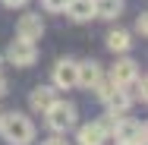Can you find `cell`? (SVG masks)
<instances>
[{
    "label": "cell",
    "mask_w": 148,
    "mask_h": 145,
    "mask_svg": "<svg viewBox=\"0 0 148 145\" xmlns=\"http://www.w3.org/2000/svg\"><path fill=\"white\" fill-rule=\"evenodd\" d=\"M0 136L6 145H32L38 129L25 111H6V114H0Z\"/></svg>",
    "instance_id": "6da1fadb"
},
{
    "label": "cell",
    "mask_w": 148,
    "mask_h": 145,
    "mask_svg": "<svg viewBox=\"0 0 148 145\" xmlns=\"http://www.w3.org/2000/svg\"><path fill=\"white\" fill-rule=\"evenodd\" d=\"M44 123H47V129H51L54 136H66L69 129H76V126H79V107H76L73 101L57 98V101L47 107Z\"/></svg>",
    "instance_id": "7a4b0ae2"
},
{
    "label": "cell",
    "mask_w": 148,
    "mask_h": 145,
    "mask_svg": "<svg viewBox=\"0 0 148 145\" xmlns=\"http://www.w3.org/2000/svg\"><path fill=\"white\" fill-rule=\"evenodd\" d=\"M3 60H6L10 66L29 69V66H35V63H38V44L22 41V38H13V41L6 44V51H3Z\"/></svg>",
    "instance_id": "3957f363"
},
{
    "label": "cell",
    "mask_w": 148,
    "mask_h": 145,
    "mask_svg": "<svg viewBox=\"0 0 148 145\" xmlns=\"http://www.w3.org/2000/svg\"><path fill=\"white\" fill-rule=\"evenodd\" d=\"M145 136H148V129H145V123H142V120H136V117H117L110 142L139 145V142H145Z\"/></svg>",
    "instance_id": "277c9868"
},
{
    "label": "cell",
    "mask_w": 148,
    "mask_h": 145,
    "mask_svg": "<svg viewBox=\"0 0 148 145\" xmlns=\"http://www.w3.org/2000/svg\"><path fill=\"white\" fill-rule=\"evenodd\" d=\"M51 85L57 91H73L79 88V76H76V60L73 57H60L51 69Z\"/></svg>",
    "instance_id": "5b68a950"
},
{
    "label": "cell",
    "mask_w": 148,
    "mask_h": 145,
    "mask_svg": "<svg viewBox=\"0 0 148 145\" xmlns=\"http://www.w3.org/2000/svg\"><path fill=\"white\" fill-rule=\"evenodd\" d=\"M76 76H79V88H85V91H95V88L101 85V79H104V66L98 63V60H76Z\"/></svg>",
    "instance_id": "8992f818"
},
{
    "label": "cell",
    "mask_w": 148,
    "mask_h": 145,
    "mask_svg": "<svg viewBox=\"0 0 148 145\" xmlns=\"http://www.w3.org/2000/svg\"><path fill=\"white\" fill-rule=\"evenodd\" d=\"M136 76H142V73H139V63H136L132 57H117V63H114L110 73H107V79H110L117 88H126Z\"/></svg>",
    "instance_id": "52a82bcc"
},
{
    "label": "cell",
    "mask_w": 148,
    "mask_h": 145,
    "mask_svg": "<svg viewBox=\"0 0 148 145\" xmlns=\"http://www.w3.org/2000/svg\"><path fill=\"white\" fill-rule=\"evenodd\" d=\"M41 35H44V19H41V13H22L19 22H16V38L35 44V41H41Z\"/></svg>",
    "instance_id": "ba28073f"
},
{
    "label": "cell",
    "mask_w": 148,
    "mask_h": 145,
    "mask_svg": "<svg viewBox=\"0 0 148 145\" xmlns=\"http://www.w3.org/2000/svg\"><path fill=\"white\" fill-rule=\"evenodd\" d=\"M54 101H57V88H54V85H35L29 91V111H32V114L44 117Z\"/></svg>",
    "instance_id": "9c48e42d"
},
{
    "label": "cell",
    "mask_w": 148,
    "mask_h": 145,
    "mask_svg": "<svg viewBox=\"0 0 148 145\" xmlns=\"http://www.w3.org/2000/svg\"><path fill=\"white\" fill-rule=\"evenodd\" d=\"M104 41H107V51L117 54V57H126L132 51V32H126V29H110Z\"/></svg>",
    "instance_id": "30bf717a"
},
{
    "label": "cell",
    "mask_w": 148,
    "mask_h": 145,
    "mask_svg": "<svg viewBox=\"0 0 148 145\" xmlns=\"http://www.w3.org/2000/svg\"><path fill=\"white\" fill-rule=\"evenodd\" d=\"M73 22H91L95 19V0H69V6L63 10Z\"/></svg>",
    "instance_id": "8fae6325"
},
{
    "label": "cell",
    "mask_w": 148,
    "mask_h": 145,
    "mask_svg": "<svg viewBox=\"0 0 148 145\" xmlns=\"http://www.w3.org/2000/svg\"><path fill=\"white\" fill-rule=\"evenodd\" d=\"M76 142L79 145H104L107 136L98 129V123H82V126H76Z\"/></svg>",
    "instance_id": "7c38bea8"
},
{
    "label": "cell",
    "mask_w": 148,
    "mask_h": 145,
    "mask_svg": "<svg viewBox=\"0 0 148 145\" xmlns=\"http://www.w3.org/2000/svg\"><path fill=\"white\" fill-rule=\"evenodd\" d=\"M120 13H123V0H95V19L114 22L120 19Z\"/></svg>",
    "instance_id": "4fadbf2b"
},
{
    "label": "cell",
    "mask_w": 148,
    "mask_h": 145,
    "mask_svg": "<svg viewBox=\"0 0 148 145\" xmlns=\"http://www.w3.org/2000/svg\"><path fill=\"white\" fill-rule=\"evenodd\" d=\"M126 91H129L132 104H136V101H142V104H145V101H148V79H145V76H136V79L126 85Z\"/></svg>",
    "instance_id": "5bb4252c"
},
{
    "label": "cell",
    "mask_w": 148,
    "mask_h": 145,
    "mask_svg": "<svg viewBox=\"0 0 148 145\" xmlns=\"http://www.w3.org/2000/svg\"><path fill=\"white\" fill-rule=\"evenodd\" d=\"M41 6H44L47 13H63V10L69 6V0H41Z\"/></svg>",
    "instance_id": "9a60e30c"
},
{
    "label": "cell",
    "mask_w": 148,
    "mask_h": 145,
    "mask_svg": "<svg viewBox=\"0 0 148 145\" xmlns=\"http://www.w3.org/2000/svg\"><path fill=\"white\" fill-rule=\"evenodd\" d=\"M136 35H142V38L148 35V16H145V13L136 16Z\"/></svg>",
    "instance_id": "2e32d148"
},
{
    "label": "cell",
    "mask_w": 148,
    "mask_h": 145,
    "mask_svg": "<svg viewBox=\"0 0 148 145\" xmlns=\"http://www.w3.org/2000/svg\"><path fill=\"white\" fill-rule=\"evenodd\" d=\"M41 145H69V142H66V136H51V139H44Z\"/></svg>",
    "instance_id": "e0dca14e"
},
{
    "label": "cell",
    "mask_w": 148,
    "mask_h": 145,
    "mask_svg": "<svg viewBox=\"0 0 148 145\" xmlns=\"http://www.w3.org/2000/svg\"><path fill=\"white\" fill-rule=\"evenodd\" d=\"M0 3H3V6H10V10H19V6H25L29 0H0Z\"/></svg>",
    "instance_id": "ac0fdd59"
},
{
    "label": "cell",
    "mask_w": 148,
    "mask_h": 145,
    "mask_svg": "<svg viewBox=\"0 0 148 145\" xmlns=\"http://www.w3.org/2000/svg\"><path fill=\"white\" fill-rule=\"evenodd\" d=\"M6 88H10V82H6V76H3V69H0V98L6 95Z\"/></svg>",
    "instance_id": "d6986e66"
},
{
    "label": "cell",
    "mask_w": 148,
    "mask_h": 145,
    "mask_svg": "<svg viewBox=\"0 0 148 145\" xmlns=\"http://www.w3.org/2000/svg\"><path fill=\"white\" fill-rule=\"evenodd\" d=\"M114 145H126V142H114Z\"/></svg>",
    "instance_id": "ffe728a7"
},
{
    "label": "cell",
    "mask_w": 148,
    "mask_h": 145,
    "mask_svg": "<svg viewBox=\"0 0 148 145\" xmlns=\"http://www.w3.org/2000/svg\"><path fill=\"white\" fill-rule=\"evenodd\" d=\"M0 114H3V111H0Z\"/></svg>",
    "instance_id": "44dd1931"
}]
</instances>
